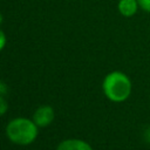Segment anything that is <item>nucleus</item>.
<instances>
[{
  "label": "nucleus",
  "mask_w": 150,
  "mask_h": 150,
  "mask_svg": "<svg viewBox=\"0 0 150 150\" xmlns=\"http://www.w3.org/2000/svg\"><path fill=\"white\" fill-rule=\"evenodd\" d=\"M102 89L107 98L118 103L125 101L130 96L132 84L127 74L120 70H114L105 75Z\"/></svg>",
  "instance_id": "nucleus-1"
},
{
  "label": "nucleus",
  "mask_w": 150,
  "mask_h": 150,
  "mask_svg": "<svg viewBox=\"0 0 150 150\" xmlns=\"http://www.w3.org/2000/svg\"><path fill=\"white\" fill-rule=\"evenodd\" d=\"M6 135L15 144L27 145L38 137V125L34 121L25 117L12 120L6 127Z\"/></svg>",
  "instance_id": "nucleus-2"
},
{
  "label": "nucleus",
  "mask_w": 150,
  "mask_h": 150,
  "mask_svg": "<svg viewBox=\"0 0 150 150\" xmlns=\"http://www.w3.org/2000/svg\"><path fill=\"white\" fill-rule=\"evenodd\" d=\"M55 117V112L52 107L49 105H42L36 109V111L33 115V121L38 127H47L49 125Z\"/></svg>",
  "instance_id": "nucleus-3"
},
{
  "label": "nucleus",
  "mask_w": 150,
  "mask_h": 150,
  "mask_svg": "<svg viewBox=\"0 0 150 150\" xmlns=\"http://www.w3.org/2000/svg\"><path fill=\"white\" fill-rule=\"evenodd\" d=\"M139 6L137 0H118V4H117V9L120 14L125 18L134 16Z\"/></svg>",
  "instance_id": "nucleus-4"
},
{
  "label": "nucleus",
  "mask_w": 150,
  "mask_h": 150,
  "mask_svg": "<svg viewBox=\"0 0 150 150\" xmlns=\"http://www.w3.org/2000/svg\"><path fill=\"white\" fill-rule=\"evenodd\" d=\"M56 150H93L91 146L82 139H66L62 141Z\"/></svg>",
  "instance_id": "nucleus-5"
},
{
  "label": "nucleus",
  "mask_w": 150,
  "mask_h": 150,
  "mask_svg": "<svg viewBox=\"0 0 150 150\" xmlns=\"http://www.w3.org/2000/svg\"><path fill=\"white\" fill-rule=\"evenodd\" d=\"M137 2L142 11L150 13V0H137Z\"/></svg>",
  "instance_id": "nucleus-6"
},
{
  "label": "nucleus",
  "mask_w": 150,
  "mask_h": 150,
  "mask_svg": "<svg viewBox=\"0 0 150 150\" xmlns=\"http://www.w3.org/2000/svg\"><path fill=\"white\" fill-rule=\"evenodd\" d=\"M7 109H8V104H7L6 100L2 97V95L0 94V116L4 115L7 111Z\"/></svg>",
  "instance_id": "nucleus-7"
},
{
  "label": "nucleus",
  "mask_w": 150,
  "mask_h": 150,
  "mask_svg": "<svg viewBox=\"0 0 150 150\" xmlns=\"http://www.w3.org/2000/svg\"><path fill=\"white\" fill-rule=\"evenodd\" d=\"M6 42H7V39H6V35L4 33V30L0 29V50H2L6 46Z\"/></svg>",
  "instance_id": "nucleus-8"
},
{
  "label": "nucleus",
  "mask_w": 150,
  "mask_h": 150,
  "mask_svg": "<svg viewBox=\"0 0 150 150\" xmlns=\"http://www.w3.org/2000/svg\"><path fill=\"white\" fill-rule=\"evenodd\" d=\"M2 20H4V18H2V14L0 13V25L2 23Z\"/></svg>",
  "instance_id": "nucleus-9"
}]
</instances>
